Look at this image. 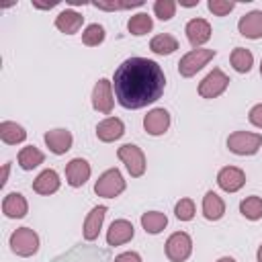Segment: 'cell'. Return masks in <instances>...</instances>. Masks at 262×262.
Returning a JSON list of instances; mask_svg holds the SVG:
<instances>
[{
  "mask_svg": "<svg viewBox=\"0 0 262 262\" xmlns=\"http://www.w3.org/2000/svg\"><path fill=\"white\" fill-rule=\"evenodd\" d=\"M2 211L6 217L10 219H20L27 215L29 211V205H27V199L20 194V192H8L2 201Z\"/></svg>",
  "mask_w": 262,
  "mask_h": 262,
  "instance_id": "obj_19",
  "label": "cell"
},
{
  "mask_svg": "<svg viewBox=\"0 0 262 262\" xmlns=\"http://www.w3.org/2000/svg\"><path fill=\"white\" fill-rule=\"evenodd\" d=\"M154 12L160 20H170L176 12V2L174 0H156L154 2Z\"/></svg>",
  "mask_w": 262,
  "mask_h": 262,
  "instance_id": "obj_31",
  "label": "cell"
},
{
  "mask_svg": "<svg viewBox=\"0 0 262 262\" xmlns=\"http://www.w3.org/2000/svg\"><path fill=\"white\" fill-rule=\"evenodd\" d=\"M123 133H125V125H123V121L117 119V117H106L104 121H100V123L96 125V137H98L100 141H104V143L119 139Z\"/></svg>",
  "mask_w": 262,
  "mask_h": 262,
  "instance_id": "obj_18",
  "label": "cell"
},
{
  "mask_svg": "<svg viewBox=\"0 0 262 262\" xmlns=\"http://www.w3.org/2000/svg\"><path fill=\"white\" fill-rule=\"evenodd\" d=\"M113 88L121 106L143 108L162 96L166 88V76L154 59L129 57L115 70Z\"/></svg>",
  "mask_w": 262,
  "mask_h": 262,
  "instance_id": "obj_1",
  "label": "cell"
},
{
  "mask_svg": "<svg viewBox=\"0 0 262 262\" xmlns=\"http://www.w3.org/2000/svg\"><path fill=\"white\" fill-rule=\"evenodd\" d=\"M125 190V178L117 168H111L100 174V178L94 184V192L104 199H115Z\"/></svg>",
  "mask_w": 262,
  "mask_h": 262,
  "instance_id": "obj_3",
  "label": "cell"
},
{
  "mask_svg": "<svg viewBox=\"0 0 262 262\" xmlns=\"http://www.w3.org/2000/svg\"><path fill=\"white\" fill-rule=\"evenodd\" d=\"M248 119H250V123H252L254 127H260V129H262V102H260V104H254V106L250 108Z\"/></svg>",
  "mask_w": 262,
  "mask_h": 262,
  "instance_id": "obj_35",
  "label": "cell"
},
{
  "mask_svg": "<svg viewBox=\"0 0 262 262\" xmlns=\"http://www.w3.org/2000/svg\"><path fill=\"white\" fill-rule=\"evenodd\" d=\"M104 215H106V207L104 205H98V207H94L88 215H86V219H84V239L86 242H94L96 237H98V233H100V227H102V221H104Z\"/></svg>",
  "mask_w": 262,
  "mask_h": 262,
  "instance_id": "obj_17",
  "label": "cell"
},
{
  "mask_svg": "<svg viewBox=\"0 0 262 262\" xmlns=\"http://www.w3.org/2000/svg\"><path fill=\"white\" fill-rule=\"evenodd\" d=\"M10 250L23 258L33 256L39 250V235L31 227H18L10 235Z\"/></svg>",
  "mask_w": 262,
  "mask_h": 262,
  "instance_id": "obj_4",
  "label": "cell"
},
{
  "mask_svg": "<svg viewBox=\"0 0 262 262\" xmlns=\"http://www.w3.org/2000/svg\"><path fill=\"white\" fill-rule=\"evenodd\" d=\"M43 160H45L43 151L37 149L35 145H27V147H23V149L18 151V166H20L23 170H33V168H37L39 164H43Z\"/></svg>",
  "mask_w": 262,
  "mask_h": 262,
  "instance_id": "obj_25",
  "label": "cell"
},
{
  "mask_svg": "<svg viewBox=\"0 0 262 262\" xmlns=\"http://www.w3.org/2000/svg\"><path fill=\"white\" fill-rule=\"evenodd\" d=\"M82 23H84V16L76 10H61L57 16H55V27L66 33V35H74L82 29Z\"/></svg>",
  "mask_w": 262,
  "mask_h": 262,
  "instance_id": "obj_20",
  "label": "cell"
},
{
  "mask_svg": "<svg viewBox=\"0 0 262 262\" xmlns=\"http://www.w3.org/2000/svg\"><path fill=\"white\" fill-rule=\"evenodd\" d=\"M217 184L225 192H237L246 184V174H244V170H239L235 166H225L217 174Z\"/></svg>",
  "mask_w": 262,
  "mask_h": 262,
  "instance_id": "obj_11",
  "label": "cell"
},
{
  "mask_svg": "<svg viewBox=\"0 0 262 262\" xmlns=\"http://www.w3.org/2000/svg\"><path fill=\"white\" fill-rule=\"evenodd\" d=\"M66 178H68V184L74 186V188L86 184V180L90 178V164L84 158L70 160L68 166H66Z\"/></svg>",
  "mask_w": 262,
  "mask_h": 262,
  "instance_id": "obj_14",
  "label": "cell"
},
{
  "mask_svg": "<svg viewBox=\"0 0 262 262\" xmlns=\"http://www.w3.org/2000/svg\"><path fill=\"white\" fill-rule=\"evenodd\" d=\"M207 8L215 16H225V14H229L235 8V2H231V0H209L207 2Z\"/></svg>",
  "mask_w": 262,
  "mask_h": 262,
  "instance_id": "obj_33",
  "label": "cell"
},
{
  "mask_svg": "<svg viewBox=\"0 0 262 262\" xmlns=\"http://www.w3.org/2000/svg\"><path fill=\"white\" fill-rule=\"evenodd\" d=\"M237 31L246 39H260L262 37V10H252L244 14L237 23Z\"/></svg>",
  "mask_w": 262,
  "mask_h": 262,
  "instance_id": "obj_16",
  "label": "cell"
},
{
  "mask_svg": "<svg viewBox=\"0 0 262 262\" xmlns=\"http://www.w3.org/2000/svg\"><path fill=\"white\" fill-rule=\"evenodd\" d=\"M143 2L137 0V2H113V4H104V2H94L92 6L94 8H100V10H123V8H133V6H141Z\"/></svg>",
  "mask_w": 262,
  "mask_h": 262,
  "instance_id": "obj_34",
  "label": "cell"
},
{
  "mask_svg": "<svg viewBox=\"0 0 262 262\" xmlns=\"http://www.w3.org/2000/svg\"><path fill=\"white\" fill-rule=\"evenodd\" d=\"M260 74H262V61H260Z\"/></svg>",
  "mask_w": 262,
  "mask_h": 262,
  "instance_id": "obj_41",
  "label": "cell"
},
{
  "mask_svg": "<svg viewBox=\"0 0 262 262\" xmlns=\"http://www.w3.org/2000/svg\"><path fill=\"white\" fill-rule=\"evenodd\" d=\"M174 213L180 221H190L194 217V203L192 199H180L174 207Z\"/></svg>",
  "mask_w": 262,
  "mask_h": 262,
  "instance_id": "obj_32",
  "label": "cell"
},
{
  "mask_svg": "<svg viewBox=\"0 0 262 262\" xmlns=\"http://www.w3.org/2000/svg\"><path fill=\"white\" fill-rule=\"evenodd\" d=\"M151 27H154V20H151V16L145 14V12H137V14H133V16L129 18V23H127L129 33L135 35V37H141V35L149 33Z\"/></svg>",
  "mask_w": 262,
  "mask_h": 262,
  "instance_id": "obj_28",
  "label": "cell"
},
{
  "mask_svg": "<svg viewBox=\"0 0 262 262\" xmlns=\"http://www.w3.org/2000/svg\"><path fill=\"white\" fill-rule=\"evenodd\" d=\"M229 86V78L225 72H221L219 68H215L213 72H209L201 84H199V94L203 98H217L219 94L225 92V88Z\"/></svg>",
  "mask_w": 262,
  "mask_h": 262,
  "instance_id": "obj_8",
  "label": "cell"
},
{
  "mask_svg": "<svg viewBox=\"0 0 262 262\" xmlns=\"http://www.w3.org/2000/svg\"><path fill=\"white\" fill-rule=\"evenodd\" d=\"M115 262H141V256L137 252H123L115 258Z\"/></svg>",
  "mask_w": 262,
  "mask_h": 262,
  "instance_id": "obj_36",
  "label": "cell"
},
{
  "mask_svg": "<svg viewBox=\"0 0 262 262\" xmlns=\"http://www.w3.org/2000/svg\"><path fill=\"white\" fill-rule=\"evenodd\" d=\"M262 145V135L260 133H250V131H233L227 137V147L229 151L237 156H252L260 149Z\"/></svg>",
  "mask_w": 262,
  "mask_h": 262,
  "instance_id": "obj_2",
  "label": "cell"
},
{
  "mask_svg": "<svg viewBox=\"0 0 262 262\" xmlns=\"http://www.w3.org/2000/svg\"><path fill=\"white\" fill-rule=\"evenodd\" d=\"M217 262H235V260H233V258H229V256H223V258H219Z\"/></svg>",
  "mask_w": 262,
  "mask_h": 262,
  "instance_id": "obj_38",
  "label": "cell"
},
{
  "mask_svg": "<svg viewBox=\"0 0 262 262\" xmlns=\"http://www.w3.org/2000/svg\"><path fill=\"white\" fill-rule=\"evenodd\" d=\"M192 252V239L186 231H174L166 239V256L172 262H184Z\"/></svg>",
  "mask_w": 262,
  "mask_h": 262,
  "instance_id": "obj_7",
  "label": "cell"
},
{
  "mask_svg": "<svg viewBox=\"0 0 262 262\" xmlns=\"http://www.w3.org/2000/svg\"><path fill=\"white\" fill-rule=\"evenodd\" d=\"M117 156H119V160L125 164V168L129 170V174H131L133 178L143 176V172H145V156H143V151H141L137 145L125 143V145H121V147L117 149Z\"/></svg>",
  "mask_w": 262,
  "mask_h": 262,
  "instance_id": "obj_6",
  "label": "cell"
},
{
  "mask_svg": "<svg viewBox=\"0 0 262 262\" xmlns=\"http://www.w3.org/2000/svg\"><path fill=\"white\" fill-rule=\"evenodd\" d=\"M102 41H104V29H102V25L92 23V25H88V27L84 29V33H82V43H84V45L96 47V45H100Z\"/></svg>",
  "mask_w": 262,
  "mask_h": 262,
  "instance_id": "obj_30",
  "label": "cell"
},
{
  "mask_svg": "<svg viewBox=\"0 0 262 262\" xmlns=\"http://www.w3.org/2000/svg\"><path fill=\"white\" fill-rule=\"evenodd\" d=\"M229 59H231L233 70L239 72V74H248V72L252 70V66H254V55H252V51L246 49V47H235V49L231 51Z\"/></svg>",
  "mask_w": 262,
  "mask_h": 262,
  "instance_id": "obj_24",
  "label": "cell"
},
{
  "mask_svg": "<svg viewBox=\"0 0 262 262\" xmlns=\"http://www.w3.org/2000/svg\"><path fill=\"white\" fill-rule=\"evenodd\" d=\"M113 104H115V98H113V82L106 80V78H100L92 90V106L102 113V115H111L113 111Z\"/></svg>",
  "mask_w": 262,
  "mask_h": 262,
  "instance_id": "obj_9",
  "label": "cell"
},
{
  "mask_svg": "<svg viewBox=\"0 0 262 262\" xmlns=\"http://www.w3.org/2000/svg\"><path fill=\"white\" fill-rule=\"evenodd\" d=\"M33 190H35L37 194H53V192H57V190H59V176H57V172L51 170V168L43 170V172L35 178Z\"/></svg>",
  "mask_w": 262,
  "mask_h": 262,
  "instance_id": "obj_21",
  "label": "cell"
},
{
  "mask_svg": "<svg viewBox=\"0 0 262 262\" xmlns=\"http://www.w3.org/2000/svg\"><path fill=\"white\" fill-rule=\"evenodd\" d=\"M180 4H182V6H196L199 2H194V0H192V2H180Z\"/></svg>",
  "mask_w": 262,
  "mask_h": 262,
  "instance_id": "obj_39",
  "label": "cell"
},
{
  "mask_svg": "<svg viewBox=\"0 0 262 262\" xmlns=\"http://www.w3.org/2000/svg\"><path fill=\"white\" fill-rule=\"evenodd\" d=\"M223 213H225V203H223V199H221L217 192L209 190V192L203 196V215H205V219L217 221V219L223 217Z\"/></svg>",
  "mask_w": 262,
  "mask_h": 262,
  "instance_id": "obj_22",
  "label": "cell"
},
{
  "mask_svg": "<svg viewBox=\"0 0 262 262\" xmlns=\"http://www.w3.org/2000/svg\"><path fill=\"white\" fill-rule=\"evenodd\" d=\"M184 31H186L188 43L194 49H201V45H205L211 39V25L205 18H192V20H188Z\"/></svg>",
  "mask_w": 262,
  "mask_h": 262,
  "instance_id": "obj_12",
  "label": "cell"
},
{
  "mask_svg": "<svg viewBox=\"0 0 262 262\" xmlns=\"http://www.w3.org/2000/svg\"><path fill=\"white\" fill-rule=\"evenodd\" d=\"M256 258H258V262H262V246L258 248V254H256Z\"/></svg>",
  "mask_w": 262,
  "mask_h": 262,
  "instance_id": "obj_40",
  "label": "cell"
},
{
  "mask_svg": "<svg viewBox=\"0 0 262 262\" xmlns=\"http://www.w3.org/2000/svg\"><path fill=\"white\" fill-rule=\"evenodd\" d=\"M143 127L149 135H164L170 127V113L166 108H151L143 117Z\"/></svg>",
  "mask_w": 262,
  "mask_h": 262,
  "instance_id": "obj_13",
  "label": "cell"
},
{
  "mask_svg": "<svg viewBox=\"0 0 262 262\" xmlns=\"http://www.w3.org/2000/svg\"><path fill=\"white\" fill-rule=\"evenodd\" d=\"M135 229H133V223L127 221V219H115L106 231V244L108 246H121V244H127L131 237H133Z\"/></svg>",
  "mask_w": 262,
  "mask_h": 262,
  "instance_id": "obj_15",
  "label": "cell"
},
{
  "mask_svg": "<svg viewBox=\"0 0 262 262\" xmlns=\"http://www.w3.org/2000/svg\"><path fill=\"white\" fill-rule=\"evenodd\" d=\"M8 170H10V164H4V166H2V176H0V186H4V184H6Z\"/></svg>",
  "mask_w": 262,
  "mask_h": 262,
  "instance_id": "obj_37",
  "label": "cell"
},
{
  "mask_svg": "<svg viewBox=\"0 0 262 262\" xmlns=\"http://www.w3.org/2000/svg\"><path fill=\"white\" fill-rule=\"evenodd\" d=\"M149 49L158 55H170L178 49V41L168 35V33H162V35H156L151 41H149Z\"/></svg>",
  "mask_w": 262,
  "mask_h": 262,
  "instance_id": "obj_26",
  "label": "cell"
},
{
  "mask_svg": "<svg viewBox=\"0 0 262 262\" xmlns=\"http://www.w3.org/2000/svg\"><path fill=\"white\" fill-rule=\"evenodd\" d=\"M213 57H215V49H192L178 61V72H180V76L190 78L199 70H203Z\"/></svg>",
  "mask_w": 262,
  "mask_h": 262,
  "instance_id": "obj_5",
  "label": "cell"
},
{
  "mask_svg": "<svg viewBox=\"0 0 262 262\" xmlns=\"http://www.w3.org/2000/svg\"><path fill=\"white\" fill-rule=\"evenodd\" d=\"M0 139L8 145H16L27 139V131L14 121H2L0 123Z\"/></svg>",
  "mask_w": 262,
  "mask_h": 262,
  "instance_id": "obj_23",
  "label": "cell"
},
{
  "mask_svg": "<svg viewBox=\"0 0 262 262\" xmlns=\"http://www.w3.org/2000/svg\"><path fill=\"white\" fill-rule=\"evenodd\" d=\"M239 213L250 221H258L262 217V199L260 196H246L239 203Z\"/></svg>",
  "mask_w": 262,
  "mask_h": 262,
  "instance_id": "obj_29",
  "label": "cell"
},
{
  "mask_svg": "<svg viewBox=\"0 0 262 262\" xmlns=\"http://www.w3.org/2000/svg\"><path fill=\"white\" fill-rule=\"evenodd\" d=\"M168 225V217L160 211H147L141 215V227L145 233H160Z\"/></svg>",
  "mask_w": 262,
  "mask_h": 262,
  "instance_id": "obj_27",
  "label": "cell"
},
{
  "mask_svg": "<svg viewBox=\"0 0 262 262\" xmlns=\"http://www.w3.org/2000/svg\"><path fill=\"white\" fill-rule=\"evenodd\" d=\"M43 139H45V145L49 147V151L55 154V156H61V154L70 151L72 143H74V137L68 129H51L43 135Z\"/></svg>",
  "mask_w": 262,
  "mask_h": 262,
  "instance_id": "obj_10",
  "label": "cell"
}]
</instances>
